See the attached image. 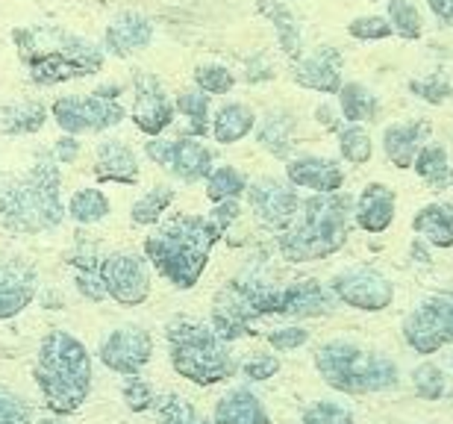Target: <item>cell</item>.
<instances>
[{"label":"cell","instance_id":"cell-1","mask_svg":"<svg viewBox=\"0 0 453 424\" xmlns=\"http://www.w3.org/2000/svg\"><path fill=\"white\" fill-rule=\"evenodd\" d=\"M62 166L42 148L27 171H0V224L12 233L39 236L65 221Z\"/></svg>","mask_w":453,"mask_h":424},{"label":"cell","instance_id":"cell-2","mask_svg":"<svg viewBox=\"0 0 453 424\" xmlns=\"http://www.w3.org/2000/svg\"><path fill=\"white\" fill-rule=\"evenodd\" d=\"M18 59L35 86H59L68 80L95 77L106 53L97 42L62 30L57 24H24L12 30Z\"/></svg>","mask_w":453,"mask_h":424},{"label":"cell","instance_id":"cell-3","mask_svg":"<svg viewBox=\"0 0 453 424\" xmlns=\"http://www.w3.org/2000/svg\"><path fill=\"white\" fill-rule=\"evenodd\" d=\"M224 233L210 215H177L144 239V257L174 289H195Z\"/></svg>","mask_w":453,"mask_h":424},{"label":"cell","instance_id":"cell-4","mask_svg":"<svg viewBox=\"0 0 453 424\" xmlns=\"http://www.w3.org/2000/svg\"><path fill=\"white\" fill-rule=\"evenodd\" d=\"M33 377L50 416H74L92 395V354L68 330H50L39 342Z\"/></svg>","mask_w":453,"mask_h":424},{"label":"cell","instance_id":"cell-5","mask_svg":"<svg viewBox=\"0 0 453 424\" xmlns=\"http://www.w3.org/2000/svg\"><path fill=\"white\" fill-rule=\"evenodd\" d=\"M353 224V197L348 192L310 195L301 201V219L280 233L277 251L286 263H315L348 245Z\"/></svg>","mask_w":453,"mask_h":424},{"label":"cell","instance_id":"cell-6","mask_svg":"<svg viewBox=\"0 0 453 424\" xmlns=\"http://www.w3.org/2000/svg\"><path fill=\"white\" fill-rule=\"evenodd\" d=\"M315 372L342 395H374L397 389L401 368L383 351L365 348L353 339H330L315 348Z\"/></svg>","mask_w":453,"mask_h":424},{"label":"cell","instance_id":"cell-7","mask_svg":"<svg viewBox=\"0 0 453 424\" xmlns=\"http://www.w3.org/2000/svg\"><path fill=\"white\" fill-rule=\"evenodd\" d=\"M171 368L195 386H215L235 374L230 342L215 333L212 324L195 319H171L165 328Z\"/></svg>","mask_w":453,"mask_h":424},{"label":"cell","instance_id":"cell-8","mask_svg":"<svg viewBox=\"0 0 453 424\" xmlns=\"http://www.w3.org/2000/svg\"><path fill=\"white\" fill-rule=\"evenodd\" d=\"M50 119L68 136H86V133H106L127 119V110L110 97L92 95H62L50 104Z\"/></svg>","mask_w":453,"mask_h":424},{"label":"cell","instance_id":"cell-9","mask_svg":"<svg viewBox=\"0 0 453 424\" xmlns=\"http://www.w3.org/2000/svg\"><path fill=\"white\" fill-rule=\"evenodd\" d=\"M403 339L415 354H436L453 345V301L448 295H430L403 315Z\"/></svg>","mask_w":453,"mask_h":424},{"label":"cell","instance_id":"cell-10","mask_svg":"<svg viewBox=\"0 0 453 424\" xmlns=\"http://www.w3.org/2000/svg\"><path fill=\"white\" fill-rule=\"evenodd\" d=\"M144 153H148V159L153 166L168 171V174L177 177L180 183H197V180H206V174L215 168L212 148H206V144L195 136H180V139L157 136L144 144Z\"/></svg>","mask_w":453,"mask_h":424},{"label":"cell","instance_id":"cell-11","mask_svg":"<svg viewBox=\"0 0 453 424\" xmlns=\"http://www.w3.org/2000/svg\"><path fill=\"white\" fill-rule=\"evenodd\" d=\"M330 292L344 306L362 312H383L395 301V283L374 266H350L330 281Z\"/></svg>","mask_w":453,"mask_h":424},{"label":"cell","instance_id":"cell-12","mask_svg":"<svg viewBox=\"0 0 453 424\" xmlns=\"http://www.w3.org/2000/svg\"><path fill=\"white\" fill-rule=\"evenodd\" d=\"M106 297L121 306H139L150 297V263L133 251H118L104 257L101 266Z\"/></svg>","mask_w":453,"mask_h":424},{"label":"cell","instance_id":"cell-13","mask_svg":"<svg viewBox=\"0 0 453 424\" xmlns=\"http://www.w3.org/2000/svg\"><path fill=\"white\" fill-rule=\"evenodd\" d=\"M248 206L257 215L262 227L283 233L297 221L301 212V197H297L292 183H283L277 177H259L248 183Z\"/></svg>","mask_w":453,"mask_h":424},{"label":"cell","instance_id":"cell-14","mask_svg":"<svg viewBox=\"0 0 453 424\" xmlns=\"http://www.w3.org/2000/svg\"><path fill=\"white\" fill-rule=\"evenodd\" d=\"M97 359L121 377L142 374L144 366L153 359V336L144 328H139V324L115 328L97 345Z\"/></svg>","mask_w":453,"mask_h":424},{"label":"cell","instance_id":"cell-15","mask_svg":"<svg viewBox=\"0 0 453 424\" xmlns=\"http://www.w3.org/2000/svg\"><path fill=\"white\" fill-rule=\"evenodd\" d=\"M133 110L130 119L148 139L162 136L171 124H174V112L177 106L168 97L165 86L159 83L157 77L148 74V71H135L133 74Z\"/></svg>","mask_w":453,"mask_h":424},{"label":"cell","instance_id":"cell-16","mask_svg":"<svg viewBox=\"0 0 453 424\" xmlns=\"http://www.w3.org/2000/svg\"><path fill=\"white\" fill-rule=\"evenodd\" d=\"M262 319L257 312V306H253L244 292L233 281L221 286L219 292L212 297V312H210V324L215 328L221 339L226 342H235V339H244L250 336V328Z\"/></svg>","mask_w":453,"mask_h":424},{"label":"cell","instance_id":"cell-17","mask_svg":"<svg viewBox=\"0 0 453 424\" xmlns=\"http://www.w3.org/2000/svg\"><path fill=\"white\" fill-rule=\"evenodd\" d=\"M39 295V272L24 259L0 263V321L15 319Z\"/></svg>","mask_w":453,"mask_h":424},{"label":"cell","instance_id":"cell-18","mask_svg":"<svg viewBox=\"0 0 453 424\" xmlns=\"http://www.w3.org/2000/svg\"><path fill=\"white\" fill-rule=\"evenodd\" d=\"M153 35H157V24L142 12H121L115 15L104 30V53L118 59H127L133 53L150 48Z\"/></svg>","mask_w":453,"mask_h":424},{"label":"cell","instance_id":"cell-19","mask_svg":"<svg viewBox=\"0 0 453 424\" xmlns=\"http://www.w3.org/2000/svg\"><path fill=\"white\" fill-rule=\"evenodd\" d=\"M286 177L292 186L310 189L312 195H333V192H342V186H344V168L339 162L327 157H312V153L288 159Z\"/></svg>","mask_w":453,"mask_h":424},{"label":"cell","instance_id":"cell-20","mask_svg":"<svg viewBox=\"0 0 453 424\" xmlns=\"http://www.w3.org/2000/svg\"><path fill=\"white\" fill-rule=\"evenodd\" d=\"M292 80L297 86L321 95H339L342 89V53L336 48H315L295 62Z\"/></svg>","mask_w":453,"mask_h":424},{"label":"cell","instance_id":"cell-21","mask_svg":"<svg viewBox=\"0 0 453 424\" xmlns=\"http://www.w3.org/2000/svg\"><path fill=\"white\" fill-rule=\"evenodd\" d=\"M336 295L330 286L319 281H292L283 286V297H280V315L283 319H321L336 310Z\"/></svg>","mask_w":453,"mask_h":424},{"label":"cell","instance_id":"cell-22","mask_svg":"<svg viewBox=\"0 0 453 424\" xmlns=\"http://www.w3.org/2000/svg\"><path fill=\"white\" fill-rule=\"evenodd\" d=\"M95 177L101 183L135 186L142 177L139 157L124 139H104L95 150Z\"/></svg>","mask_w":453,"mask_h":424},{"label":"cell","instance_id":"cell-23","mask_svg":"<svg viewBox=\"0 0 453 424\" xmlns=\"http://www.w3.org/2000/svg\"><path fill=\"white\" fill-rule=\"evenodd\" d=\"M395 210H397L395 189H388L383 183H368L362 189V195L353 201V221L365 233H383L392 227Z\"/></svg>","mask_w":453,"mask_h":424},{"label":"cell","instance_id":"cell-24","mask_svg":"<svg viewBox=\"0 0 453 424\" xmlns=\"http://www.w3.org/2000/svg\"><path fill=\"white\" fill-rule=\"evenodd\" d=\"M68 266L74 268V286L86 301H92V304L106 301V289H104V277H101L104 257L97 254V245H92V242H86L80 236L77 245L68 251Z\"/></svg>","mask_w":453,"mask_h":424},{"label":"cell","instance_id":"cell-25","mask_svg":"<svg viewBox=\"0 0 453 424\" xmlns=\"http://www.w3.org/2000/svg\"><path fill=\"white\" fill-rule=\"evenodd\" d=\"M212 424H271L265 404L248 386L226 389L212 410Z\"/></svg>","mask_w":453,"mask_h":424},{"label":"cell","instance_id":"cell-26","mask_svg":"<svg viewBox=\"0 0 453 424\" xmlns=\"http://www.w3.org/2000/svg\"><path fill=\"white\" fill-rule=\"evenodd\" d=\"M430 136L427 121H397L392 127L383 130V150L397 168H412L415 157L424 148V142Z\"/></svg>","mask_w":453,"mask_h":424},{"label":"cell","instance_id":"cell-27","mask_svg":"<svg viewBox=\"0 0 453 424\" xmlns=\"http://www.w3.org/2000/svg\"><path fill=\"white\" fill-rule=\"evenodd\" d=\"M295 115L286 110H268L262 115V121H257V142L262 150H268L271 157L288 159L295 150Z\"/></svg>","mask_w":453,"mask_h":424},{"label":"cell","instance_id":"cell-28","mask_svg":"<svg viewBox=\"0 0 453 424\" xmlns=\"http://www.w3.org/2000/svg\"><path fill=\"white\" fill-rule=\"evenodd\" d=\"M412 230L433 248H453V204L436 201L421 206L412 219Z\"/></svg>","mask_w":453,"mask_h":424},{"label":"cell","instance_id":"cell-29","mask_svg":"<svg viewBox=\"0 0 453 424\" xmlns=\"http://www.w3.org/2000/svg\"><path fill=\"white\" fill-rule=\"evenodd\" d=\"M257 130V112L248 104L230 101L212 115V139L219 144H235Z\"/></svg>","mask_w":453,"mask_h":424},{"label":"cell","instance_id":"cell-30","mask_svg":"<svg viewBox=\"0 0 453 424\" xmlns=\"http://www.w3.org/2000/svg\"><path fill=\"white\" fill-rule=\"evenodd\" d=\"M48 124V106L39 101H21L0 106V133L4 136H30Z\"/></svg>","mask_w":453,"mask_h":424},{"label":"cell","instance_id":"cell-31","mask_svg":"<svg viewBox=\"0 0 453 424\" xmlns=\"http://www.w3.org/2000/svg\"><path fill=\"white\" fill-rule=\"evenodd\" d=\"M65 212H68L71 221L80 224V227H92V224L104 221L106 215L112 212V204H110V195H106L104 189L83 186L68 197Z\"/></svg>","mask_w":453,"mask_h":424},{"label":"cell","instance_id":"cell-32","mask_svg":"<svg viewBox=\"0 0 453 424\" xmlns=\"http://www.w3.org/2000/svg\"><path fill=\"white\" fill-rule=\"evenodd\" d=\"M177 112L188 119V130L186 136L195 139H206V133H212V106H210V95L201 92V89H188V92L177 95Z\"/></svg>","mask_w":453,"mask_h":424},{"label":"cell","instance_id":"cell-33","mask_svg":"<svg viewBox=\"0 0 453 424\" xmlns=\"http://www.w3.org/2000/svg\"><path fill=\"white\" fill-rule=\"evenodd\" d=\"M259 12L271 18L280 48H283L288 57L301 53V24H297L295 12L283 4V0H259Z\"/></svg>","mask_w":453,"mask_h":424},{"label":"cell","instance_id":"cell-34","mask_svg":"<svg viewBox=\"0 0 453 424\" xmlns=\"http://www.w3.org/2000/svg\"><path fill=\"white\" fill-rule=\"evenodd\" d=\"M339 110H342V119L350 124L374 121L380 115V101H377V95H371L362 83H342Z\"/></svg>","mask_w":453,"mask_h":424},{"label":"cell","instance_id":"cell-35","mask_svg":"<svg viewBox=\"0 0 453 424\" xmlns=\"http://www.w3.org/2000/svg\"><path fill=\"white\" fill-rule=\"evenodd\" d=\"M177 201V189L168 186V183H159V186H150L139 201L130 206V221L139 224V227H150L157 224L162 215L168 212V206Z\"/></svg>","mask_w":453,"mask_h":424},{"label":"cell","instance_id":"cell-36","mask_svg":"<svg viewBox=\"0 0 453 424\" xmlns=\"http://www.w3.org/2000/svg\"><path fill=\"white\" fill-rule=\"evenodd\" d=\"M415 171H418V177L427 183L430 189H445L450 186V157L448 150L441 148L436 142H427L424 148L418 150V157H415Z\"/></svg>","mask_w":453,"mask_h":424},{"label":"cell","instance_id":"cell-37","mask_svg":"<svg viewBox=\"0 0 453 424\" xmlns=\"http://www.w3.org/2000/svg\"><path fill=\"white\" fill-rule=\"evenodd\" d=\"M244 192H248V177L235 166H215L210 174H206V197H210L212 204L239 201Z\"/></svg>","mask_w":453,"mask_h":424},{"label":"cell","instance_id":"cell-38","mask_svg":"<svg viewBox=\"0 0 453 424\" xmlns=\"http://www.w3.org/2000/svg\"><path fill=\"white\" fill-rule=\"evenodd\" d=\"M386 4H388V24H392V33L401 35L406 42L421 39L424 18L418 9H415L412 0H386Z\"/></svg>","mask_w":453,"mask_h":424},{"label":"cell","instance_id":"cell-39","mask_svg":"<svg viewBox=\"0 0 453 424\" xmlns=\"http://www.w3.org/2000/svg\"><path fill=\"white\" fill-rule=\"evenodd\" d=\"M153 410H157V419L159 424H212L210 419H203L201 412L195 410L192 401L180 398V395H162L153 404Z\"/></svg>","mask_w":453,"mask_h":424},{"label":"cell","instance_id":"cell-40","mask_svg":"<svg viewBox=\"0 0 453 424\" xmlns=\"http://www.w3.org/2000/svg\"><path fill=\"white\" fill-rule=\"evenodd\" d=\"M339 150L353 166H365L371 153H374V142H371L368 130L362 124H350V127L339 130Z\"/></svg>","mask_w":453,"mask_h":424},{"label":"cell","instance_id":"cell-41","mask_svg":"<svg viewBox=\"0 0 453 424\" xmlns=\"http://www.w3.org/2000/svg\"><path fill=\"white\" fill-rule=\"evenodd\" d=\"M412 386L418 392V398L424 401H439L441 395L448 389V381H445V372L441 366L436 363H421L412 368Z\"/></svg>","mask_w":453,"mask_h":424},{"label":"cell","instance_id":"cell-42","mask_svg":"<svg viewBox=\"0 0 453 424\" xmlns=\"http://www.w3.org/2000/svg\"><path fill=\"white\" fill-rule=\"evenodd\" d=\"M195 86L201 89V92L206 95H226L233 92L235 86V74L226 66H215V62H210V66H197L195 68Z\"/></svg>","mask_w":453,"mask_h":424},{"label":"cell","instance_id":"cell-43","mask_svg":"<svg viewBox=\"0 0 453 424\" xmlns=\"http://www.w3.org/2000/svg\"><path fill=\"white\" fill-rule=\"evenodd\" d=\"M33 404L0 383V424H33Z\"/></svg>","mask_w":453,"mask_h":424},{"label":"cell","instance_id":"cell-44","mask_svg":"<svg viewBox=\"0 0 453 424\" xmlns=\"http://www.w3.org/2000/svg\"><path fill=\"white\" fill-rule=\"evenodd\" d=\"M301 424H353V412L339 401H315L303 410Z\"/></svg>","mask_w":453,"mask_h":424},{"label":"cell","instance_id":"cell-45","mask_svg":"<svg viewBox=\"0 0 453 424\" xmlns=\"http://www.w3.org/2000/svg\"><path fill=\"white\" fill-rule=\"evenodd\" d=\"M121 395H124V404L133 412H148V410H153V404H157V392H153V386L139 374L124 377Z\"/></svg>","mask_w":453,"mask_h":424},{"label":"cell","instance_id":"cell-46","mask_svg":"<svg viewBox=\"0 0 453 424\" xmlns=\"http://www.w3.org/2000/svg\"><path fill=\"white\" fill-rule=\"evenodd\" d=\"M348 33L359 42H380L392 35V24H388V18L383 15H362V18H353L348 24Z\"/></svg>","mask_w":453,"mask_h":424},{"label":"cell","instance_id":"cell-47","mask_svg":"<svg viewBox=\"0 0 453 424\" xmlns=\"http://www.w3.org/2000/svg\"><path fill=\"white\" fill-rule=\"evenodd\" d=\"M410 89H412V95L424 97L427 104H445L448 97L453 95V83L445 74H430V77L412 80Z\"/></svg>","mask_w":453,"mask_h":424},{"label":"cell","instance_id":"cell-48","mask_svg":"<svg viewBox=\"0 0 453 424\" xmlns=\"http://www.w3.org/2000/svg\"><path fill=\"white\" fill-rule=\"evenodd\" d=\"M310 342V330L301 328V324H283V328H274L268 333V345L277 351V354H288V351H297Z\"/></svg>","mask_w":453,"mask_h":424},{"label":"cell","instance_id":"cell-49","mask_svg":"<svg viewBox=\"0 0 453 424\" xmlns=\"http://www.w3.org/2000/svg\"><path fill=\"white\" fill-rule=\"evenodd\" d=\"M277 372H280V357L268 354V351H259V354L248 357V359H244V366H242L244 381H250V383H265Z\"/></svg>","mask_w":453,"mask_h":424},{"label":"cell","instance_id":"cell-50","mask_svg":"<svg viewBox=\"0 0 453 424\" xmlns=\"http://www.w3.org/2000/svg\"><path fill=\"white\" fill-rule=\"evenodd\" d=\"M50 153H53V159H57L59 166H71V162H77V157H80V139L62 133V136L53 142Z\"/></svg>","mask_w":453,"mask_h":424},{"label":"cell","instance_id":"cell-51","mask_svg":"<svg viewBox=\"0 0 453 424\" xmlns=\"http://www.w3.org/2000/svg\"><path fill=\"white\" fill-rule=\"evenodd\" d=\"M239 215H242V206L239 201H221V204H215L212 206V212H210V219L219 224V227L224 230H230L235 221H239Z\"/></svg>","mask_w":453,"mask_h":424},{"label":"cell","instance_id":"cell-52","mask_svg":"<svg viewBox=\"0 0 453 424\" xmlns=\"http://www.w3.org/2000/svg\"><path fill=\"white\" fill-rule=\"evenodd\" d=\"M271 77H274V68L268 66V59L262 57V53L248 62V74H244L248 83H265V80H271Z\"/></svg>","mask_w":453,"mask_h":424},{"label":"cell","instance_id":"cell-53","mask_svg":"<svg viewBox=\"0 0 453 424\" xmlns=\"http://www.w3.org/2000/svg\"><path fill=\"white\" fill-rule=\"evenodd\" d=\"M430 12L439 18L445 27H453V0H427Z\"/></svg>","mask_w":453,"mask_h":424},{"label":"cell","instance_id":"cell-54","mask_svg":"<svg viewBox=\"0 0 453 424\" xmlns=\"http://www.w3.org/2000/svg\"><path fill=\"white\" fill-rule=\"evenodd\" d=\"M315 119H319V124H324L327 130H342V121H339V115H336V110H333L330 104H321L319 110H315Z\"/></svg>","mask_w":453,"mask_h":424},{"label":"cell","instance_id":"cell-55","mask_svg":"<svg viewBox=\"0 0 453 424\" xmlns=\"http://www.w3.org/2000/svg\"><path fill=\"white\" fill-rule=\"evenodd\" d=\"M39 424H68L65 416H48V419H42Z\"/></svg>","mask_w":453,"mask_h":424},{"label":"cell","instance_id":"cell-56","mask_svg":"<svg viewBox=\"0 0 453 424\" xmlns=\"http://www.w3.org/2000/svg\"><path fill=\"white\" fill-rule=\"evenodd\" d=\"M445 295H448V297H450V301H453V292H445Z\"/></svg>","mask_w":453,"mask_h":424},{"label":"cell","instance_id":"cell-57","mask_svg":"<svg viewBox=\"0 0 453 424\" xmlns=\"http://www.w3.org/2000/svg\"><path fill=\"white\" fill-rule=\"evenodd\" d=\"M450 186H453V171H450Z\"/></svg>","mask_w":453,"mask_h":424},{"label":"cell","instance_id":"cell-58","mask_svg":"<svg viewBox=\"0 0 453 424\" xmlns=\"http://www.w3.org/2000/svg\"><path fill=\"white\" fill-rule=\"evenodd\" d=\"M450 368H453V357H450Z\"/></svg>","mask_w":453,"mask_h":424}]
</instances>
